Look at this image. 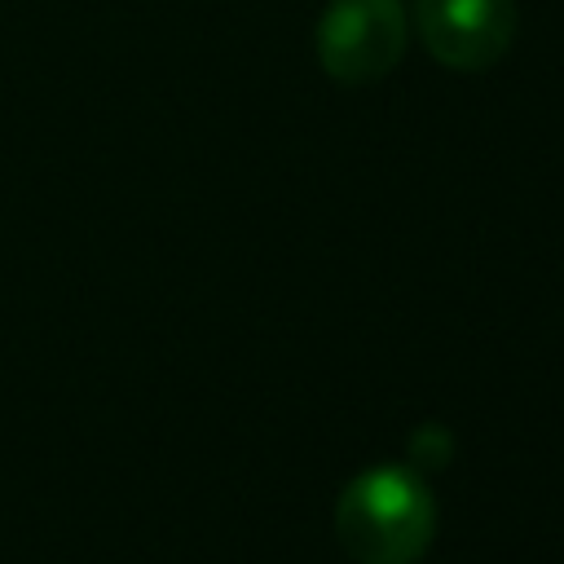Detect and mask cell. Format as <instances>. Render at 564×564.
I'll return each instance as SVG.
<instances>
[{
  "instance_id": "cell-2",
  "label": "cell",
  "mask_w": 564,
  "mask_h": 564,
  "mask_svg": "<svg viewBox=\"0 0 564 564\" xmlns=\"http://www.w3.org/2000/svg\"><path fill=\"white\" fill-rule=\"evenodd\" d=\"M313 44L322 70L335 84H375L405 53L401 0H330L313 31Z\"/></svg>"
},
{
  "instance_id": "cell-1",
  "label": "cell",
  "mask_w": 564,
  "mask_h": 564,
  "mask_svg": "<svg viewBox=\"0 0 564 564\" xmlns=\"http://www.w3.org/2000/svg\"><path fill=\"white\" fill-rule=\"evenodd\" d=\"M335 533L352 564H414L436 533L427 476L410 463L357 471L335 502Z\"/></svg>"
},
{
  "instance_id": "cell-3",
  "label": "cell",
  "mask_w": 564,
  "mask_h": 564,
  "mask_svg": "<svg viewBox=\"0 0 564 564\" xmlns=\"http://www.w3.org/2000/svg\"><path fill=\"white\" fill-rule=\"evenodd\" d=\"M427 53L449 70H485L516 40V0H419Z\"/></svg>"
},
{
  "instance_id": "cell-4",
  "label": "cell",
  "mask_w": 564,
  "mask_h": 564,
  "mask_svg": "<svg viewBox=\"0 0 564 564\" xmlns=\"http://www.w3.org/2000/svg\"><path fill=\"white\" fill-rule=\"evenodd\" d=\"M405 454H410V467H414V471H436V467L449 463L454 436H449L441 423H419V427L410 432V441H405Z\"/></svg>"
}]
</instances>
